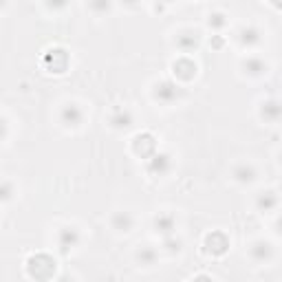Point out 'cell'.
<instances>
[{"label":"cell","mask_w":282,"mask_h":282,"mask_svg":"<svg viewBox=\"0 0 282 282\" xmlns=\"http://www.w3.org/2000/svg\"><path fill=\"white\" fill-rule=\"evenodd\" d=\"M112 227H115L117 232H128V229L133 227V216H130L128 212H117V214L112 216Z\"/></svg>","instance_id":"cell-3"},{"label":"cell","mask_w":282,"mask_h":282,"mask_svg":"<svg viewBox=\"0 0 282 282\" xmlns=\"http://www.w3.org/2000/svg\"><path fill=\"white\" fill-rule=\"evenodd\" d=\"M161 2H170V0H161Z\"/></svg>","instance_id":"cell-20"},{"label":"cell","mask_w":282,"mask_h":282,"mask_svg":"<svg viewBox=\"0 0 282 282\" xmlns=\"http://www.w3.org/2000/svg\"><path fill=\"white\" fill-rule=\"evenodd\" d=\"M251 253H253V258H258V260H265V258L271 256V247L267 245V243H258Z\"/></svg>","instance_id":"cell-7"},{"label":"cell","mask_w":282,"mask_h":282,"mask_svg":"<svg viewBox=\"0 0 282 282\" xmlns=\"http://www.w3.org/2000/svg\"><path fill=\"white\" fill-rule=\"evenodd\" d=\"M79 241V234L75 227H64L62 232H60V245H62V249L67 251V249L75 247V243Z\"/></svg>","instance_id":"cell-2"},{"label":"cell","mask_w":282,"mask_h":282,"mask_svg":"<svg viewBox=\"0 0 282 282\" xmlns=\"http://www.w3.org/2000/svg\"><path fill=\"white\" fill-rule=\"evenodd\" d=\"M4 2H7V0H0V7H2V4H4Z\"/></svg>","instance_id":"cell-19"},{"label":"cell","mask_w":282,"mask_h":282,"mask_svg":"<svg viewBox=\"0 0 282 282\" xmlns=\"http://www.w3.org/2000/svg\"><path fill=\"white\" fill-rule=\"evenodd\" d=\"M157 227H159V232L163 234V236H170L172 232H175V220H172V216H159L157 218Z\"/></svg>","instance_id":"cell-5"},{"label":"cell","mask_w":282,"mask_h":282,"mask_svg":"<svg viewBox=\"0 0 282 282\" xmlns=\"http://www.w3.org/2000/svg\"><path fill=\"white\" fill-rule=\"evenodd\" d=\"M62 124L64 126H79L82 124V119H84V112H82V108L79 106H75V104H69V106H64L62 108Z\"/></svg>","instance_id":"cell-1"},{"label":"cell","mask_w":282,"mask_h":282,"mask_svg":"<svg viewBox=\"0 0 282 282\" xmlns=\"http://www.w3.org/2000/svg\"><path fill=\"white\" fill-rule=\"evenodd\" d=\"M2 135H4V121L0 119V137H2Z\"/></svg>","instance_id":"cell-17"},{"label":"cell","mask_w":282,"mask_h":282,"mask_svg":"<svg viewBox=\"0 0 282 282\" xmlns=\"http://www.w3.org/2000/svg\"><path fill=\"white\" fill-rule=\"evenodd\" d=\"M110 7V0H91V9L97 13H104Z\"/></svg>","instance_id":"cell-12"},{"label":"cell","mask_w":282,"mask_h":282,"mask_svg":"<svg viewBox=\"0 0 282 282\" xmlns=\"http://www.w3.org/2000/svg\"><path fill=\"white\" fill-rule=\"evenodd\" d=\"M137 258H139V262H141V265H152V262H154V258H157V253H154V249L143 247V249H141V251L137 253Z\"/></svg>","instance_id":"cell-6"},{"label":"cell","mask_w":282,"mask_h":282,"mask_svg":"<svg viewBox=\"0 0 282 282\" xmlns=\"http://www.w3.org/2000/svg\"><path fill=\"white\" fill-rule=\"evenodd\" d=\"M178 46L185 51H190L192 46H196V37H192V34H183L181 37H178Z\"/></svg>","instance_id":"cell-9"},{"label":"cell","mask_w":282,"mask_h":282,"mask_svg":"<svg viewBox=\"0 0 282 282\" xmlns=\"http://www.w3.org/2000/svg\"><path fill=\"white\" fill-rule=\"evenodd\" d=\"M67 2H69V0H49V4H51V7H53V9L64 7V4H67Z\"/></svg>","instance_id":"cell-16"},{"label":"cell","mask_w":282,"mask_h":282,"mask_svg":"<svg viewBox=\"0 0 282 282\" xmlns=\"http://www.w3.org/2000/svg\"><path fill=\"white\" fill-rule=\"evenodd\" d=\"M112 124L119 126V128H121V126H124V128H128V126H130V112L128 110H124V112L119 110V115L112 117Z\"/></svg>","instance_id":"cell-8"},{"label":"cell","mask_w":282,"mask_h":282,"mask_svg":"<svg viewBox=\"0 0 282 282\" xmlns=\"http://www.w3.org/2000/svg\"><path fill=\"white\" fill-rule=\"evenodd\" d=\"M176 95H178V86H175V84L163 82V84H159L157 86V97L161 102H172Z\"/></svg>","instance_id":"cell-4"},{"label":"cell","mask_w":282,"mask_h":282,"mask_svg":"<svg viewBox=\"0 0 282 282\" xmlns=\"http://www.w3.org/2000/svg\"><path fill=\"white\" fill-rule=\"evenodd\" d=\"M121 2H126V4H135L137 0H121Z\"/></svg>","instance_id":"cell-18"},{"label":"cell","mask_w":282,"mask_h":282,"mask_svg":"<svg viewBox=\"0 0 282 282\" xmlns=\"http://www.w3.org/2000/svg\"><path fill=\"white\" fill-rule=\"evenodd\" d=\"M210 25H214V27H223V25H225L223 16H220V13H216V16H210Z\"/></svg>","instance_id":"cell-15"},{"label":"cell","mask_w":282,"mask_h":282,"mask_svg":"<svg viewBox=\"0 0 282 282\" xmlns=\"http://www.w3.org/2000/svg\"><path fill=\"white\" fill-rule=\"evenodd\" d=\"M245 67L249 69V73H260V70H265V64L260 62V60H249V62L245 64Z\"/></svg>","instance_id":"cell-13"},{"label":"cell","mask_w":282,"mask_h":282,"mask_svg":"<svg viewBox=\"0 0 282 282\" xmlns=\"http://www.w3.org/2000/svg\"><path fill=\"white\" fill-rule=\"evenodd\" d=\"M234 175H236L238 181H251V178H253V170H251V168H247V166H241L236 172H234Z\"/></svg>","instance_id":"cell-10"},{"label":"cell","mask_w":282,"mask_h":282,"mask_svg":"<svg viewBox=\"0 0 282 282\" xmlns=\"http://www.w3.org/2000/svg\"><path fill=\"white\" fill-rule=\"evenodd\" d=\"M11 194H13L11 183L0 181V201H9V199H11Z\"/></svg>","instance_id":"cell-11"},{"label":"cell","mask_w":282,"mask_h":282,"mask_svg":"<svg viewBox=\"0 0 282 282\" xmlns=\"http://www.w3.org/2000/svg\"><path fill=\"white\" fill-rule=\"evenodd\" d=\"M241 35H243L241 40H243V42H247V44H251V42H258V31H253V29H249V31H243Z\"/></svg>","instance_id":"cell-14"}]
</instances>
